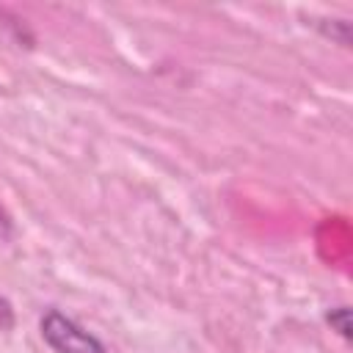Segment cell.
Listing matches in <instances>:
<instances>
[{
	"instance_id": "6da1fadb",
	"label": "cell",
	"mask_w": 353,
	"mask_h": 353,
	"mask_svg": "<svg viewBox=\"0 0 353 353\" xmlns=\"http://www.w3.org/2000/svg\"><path fill=\"white\" fill-rule=\"evenodd\" d=\"M41 336L55 353H108L105 345L58 309L41 314Z\"/></svg>"
},
{
	"instance_id": "7a4b0ae2",
	"label": "cell",
	"mask_w": 353,
	"mask_h": 353,
	"mask_svg": "<svg viewBox=\"0 0 353 353\" xmlns=\"http://www.w3.org/2000/svg\"><path fill=\"white\" fill-rule=\"evenodd\" d=\"M325 320L331 323V328L339 331V336L350 339V309H347V306H336V309H331V312L325 314Z\"/></svg>"
},
{
	"instance_id": "3957f363",
	"label": "cell",
	"mask_w": 353,
	"mask_h": 353,
	"mask_svg": "<svg viewBox=\"0 0 353 353\" xmlns=\"http://www.w3.org/2000/svg\"><path fill=\"white\" fill-rule=\"evenodd\" d=\"M11 234V221H8V215L0 210V237H8Z\"/></svg>"
}]
</instances>
